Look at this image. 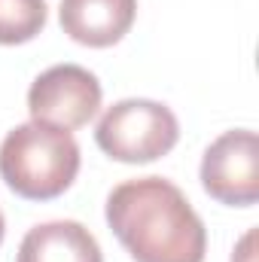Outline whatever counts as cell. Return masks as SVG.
I'll return each mask as SVG.
<instances>
[{
	"instance_id": "3957f363",
	"label": "cell",
	"mask_w": 259,
	"mask_h": 262,
	"mask_svg": "<svg viewBox=\"0 0 259 262\" xmlns=\"http://www.w3.org/2000/svg\"><path fill=\"white\" fill-rule=\"evenodd\" d=\"M98 146L125 165H146L168 156L180 140V122L171 107L146 98H128L101 116L95 128Z\"/></svg>"
},
{
	"instance_id": "8992f818",
	"label": "cell",
	"mask_w": 259,
	"mask_h": 262,
	"mask_svg": "<svg viewBox=\"0 0 259 262\" xmlns=\"http://www.w3.org/2000/svg\"><path fill=\"white\" fill-rule=\"evenodd\" d=\"M137 0H61L58 21L73 43L107 49L134 25Z\"/></svg>"
},
{
	"instance_id": "6da1fadb",
	"label": "cell",
	"mask_w": 259,
	"mask_h": 262,
	"mask_svg": "<svg viewBox=\"0 0 259 262\" xmlns=\"http://www.w3.org/2000/svg\"><path fill=\"white\" fill-rule=\"evenodd\" d=\"M104 213L134 262H204V223L183 189L165 177L119 183L107 198Z\"/></svg>"
},
{
	"instance_id": "52a82bcc",
	"label": "cell",
	"mask_w": 259,
	"mask_h": 262,
	"mask_svg": "<svg viewBox=\"0 0 259 262\" xmlns=\"http://www.w3.org/2000/svg\"><path fill=\"white\" fill-rule=\"evenodd\" d=\"M15 262H104V253L82 223L52 220L21 238Z\"/></svg>"
},
{
	"instance_id": "ba28073f",
	"label": "cell",
	"mask_w": 259,
	"mask_h": 262,
	"mask_svg": "<svg viewBox=\"0 0 259 262\" xmlns=\"http://www.w3.org/2000/svg\"><path fill=\"white\" fill-rule=\"evenodd\" d=\"M46 0H0V46L34 40L46 28Z\"/></svg>"
},
{
	"instance_id": "277c9868",
	"label": "cell",
	"mask_w": 259,
	"mask_h": 262,
	"mask_svg": "<svg viewBox=\"0 0 259 262\" xmlns=\"http://www.w3.org/2000/svg\"><path fill=\"white\" fill-rule=\"evenodd\" d=\"M101 82L79 64H55L43 70L28 89V110L34 122L55 128H82L101 110Z\"/></svg>"
},
{
	"instance_id": "7a4b0ae2",
	"label": "cell",
	"mask_w": 259,
	"mask_h": 262,
	"mask_svg": "<svg viewBox=\"0 0 259 262\" xmlns=\"http://www.w3.org/2000/svg\"><path fill=\"white\" fill-rule=\"evenodd\" d=\"M79 174V143L46 122L15 125L0 143V177L15 195L49 201L70 189Z\"/></svg>"
},
{
	"instance_id": "9c48e42d",
	"label": "cell",
	"mask_w": 259,
	"mask_h": 262,
	"mask_svg": "<svg viewBox=\"0 0 259 262\" xmlns=\"http://www.w3.org/2000/svg\"><path fill=\"white\" fill-rule=\"evenodd\" d=\"M3 232H6V223H3V213H0V244H3Z\"/></svg>"
},
{
	"instance_id": "5b68a950",
	"label": "cell",
	"mask_w": 259,
	"mask_h": 262,
	"mask_svg": "<svg viewBox=\"0 0 259 262\" xmlns=\"http://www.w3.org/2000/svg\"><path fill=\"white\" fill-rule=\"evenodd\" d=\"M201 186L210 198L229 207H250L259 201V140L256 131L235 128L220 134L201 159Z\"/></svg>"
}]
</instances>
